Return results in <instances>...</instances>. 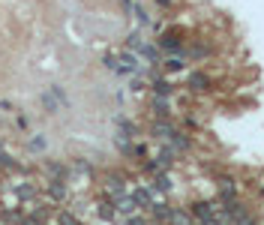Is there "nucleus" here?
<instances>
[{
	"mask_svg": "<svg viewBox=\"0 0 264 225\" xmlns=\"http://www.w3.org/2000/svg\"><path fill=\"white\" fill-rule=\"evenodd\" d=\"M192 216H198L201 222H207V219L216 216V204H210V201H198V204L192 207Z\"/></svg>",
	"mask_w": 264,
	"mask_h": 225,
	"instance_id": "obj_1",
	"label": "nucleus"
},
{
	"mask_svg": "<svg viewBox=\"0 0 264 225\" xmlns=\"http://www.w3.org/2000/svg\"><path fill=\"white\" fill-rule=\"evenodd\" d=\"M105 192H108V198H120V195H126V186H123V180H120V177H108Z\"/></svg>",
	"mask_w": 264,
	"mask_h": 225,
	"instance_id": "obj_2",
	"label": "nucleus"
},
{
	"mask_svg": "<svg viewBox=\"0 0 264 225\" xmlns=\"http://www.w3.org/2000/svg\"><path fill=\"white\" fill-rule=\"evenodd\" d=\"M48 195H51L54 201L66 198V183H63V180H48Z\"/></svg>",
	"mask_w": 264,
	"mask_h": 225,
	"instance_id": "obj_3",
	"label": "nucleus"
},
{
	"mask_svg": "<svg viewBox=\"0 0 264 225\" xmlns=\"http://www.w3.org/2000/svg\"><path fill=\"white\" fill-rule=\"evenodd\" d=\"M165 225H192V219H189V213H183V210H171Z\"/></svg>",
	"mask_w": 264,
	"mask_h": 225,
	"instance_id": "obj_4",
	"label": "nucleus"
},
{
	"mask_svg": "<svg viewBox=\"0 0 264 225\" xmlns=\"http://www.w3.org/2000/svg\"><path fill=\"white\" fill-rule=\"evenodd\" d=\"M15 195H18L21 201H33V198H36V186H30V183H21V186H15Z\"/></svg>",
	"mask_w": 264,
	"mask_h": 225,
	"instance_id": "obj_5",
	"label": "nucleus"
},
{
	"mask_svg": "<svg viewBox=\"0 0 264 225\" xmlns=\"http://www.w3.org/2000/svg\"><path fill=\"white\" fill-rule=\"evenodd\" d=\"M99 216H102V219H117V207L111 204V201H102V204H99Z\"/></svg>",
	"mask_w": 264,
	"mask_h": 225,
	"instance_id": "obj_6",
	"label": "nucleus"
},
{
	"mask_svg": "<svg viewBox=\"0 0 264 225\" xmlns=\"http://www.w3.org/2000/svg\"><path fill=\"white\" fill-rule=\"evenodd\" d=\"M189 84H192L195 90H204V87H207V78H204L201 72H195V75H189Z\"/></svg>",
	"mask_w": 264,
	"mask_h": 225,
	"instance_id": "obj_7",
	"label": "nucleus"
},
{
	"mask_svg": "<svg viewBox=\"0 0 264 225\" xmlns=\"http://www.w3.org/2000/svg\"><path fill=\"white\" fill-rule=\"evenodd\" d=\"M57 222H60V225H81V222L75 219L72 213H60V216H57Z\"/></svg>",
	"mask_w": 264,
	"mask_h": 225,
	"instance_id": "obj_8",
	"label": "nucleus"
},
{
	"mask_svg": "<svg viewBox=\"0 0 264 225\" xmlns=\"http://www.w3.org/2000/svg\"><path fill=\"white\" fill-rule=\"evenodd\" d=\"M30 147H33V150H42V147H45V138H33Z\"/></svg>",
	"mask_w": 264,
	"mask_h": 225,
	"instance_id": "obj_9",
	"label": "nucleus"
},
{
	"mask_svg": "<svg viewBox=\"0 0 264 225\" xmlns=\"http://www.w3.org/2000/svg\"><path fill=\"white\" fill-rule=\"evenodd\" d=\"M261 192H264V186H261Z\"/></svg>",
	"mask_w": 264,
	"mask_h": 225,
	"instance_id": "obj_10",
	"label": "nucleus"
}]
</instances>
